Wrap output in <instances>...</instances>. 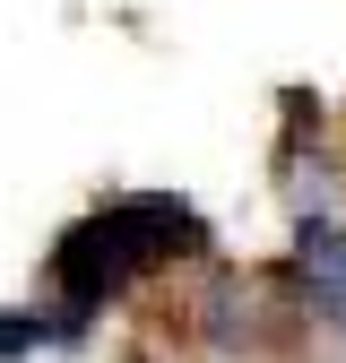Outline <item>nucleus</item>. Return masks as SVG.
Instances as JSON below:
<instances>
[{"mask_svg":"<svg viewBox=\"0 0 346 363\" xmlns=\"http://www.w3.org/2000/svg\"><path fill=\"white\" fill-rule=\"evenodd\" d=\"M294 277L312 286V303H329L337 320H346V234H337V225H303V242H294Z\"/></svg>","mask_w":346,"mask_h":363,"instance_id":"nucleus-2","label":"nucleus"},{"mask_svg":"<svg viewBox=\"0 0 346 363\" xmlns=\"http://www.w3.org/2000/svg\"><path fill=\"white\" fill-rule=\"evenodd\" d=\"M26 346H78V320H0V354H26Z\"/></svg>","mask_w":346,"mask_h":363,"instance_id":"nucleus-3","label":"nucleus"},{"mask_svg":"<svg viewBox=\"0 0 346 363\" xmlns=\"http://www.w3.org/2000/svg\"><path fill=\"white\" fill-rule=\"evenodd\" d=\"M191 242H199V225H191L182 199H113L96 225H78V234L52 251V277H61V294H69L78 311H96V303H113L130 277H147L156 259L191 251Z\"/></svg>","mask_w":346,"mask_h":363,"instance_id":"nucleus-1","label":"nucleus"}]
</instances>
